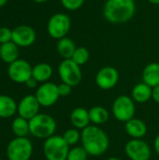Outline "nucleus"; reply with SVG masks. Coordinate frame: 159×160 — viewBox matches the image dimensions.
Returning <instances> with one entry per match:
<instances>
[{
    "label": "nucleus",
    "mask_w": 159,
    "mask_h": 160,
    "mask_svg": "<svg viewBox=\"0 0 159 160\" xmlns=\"http://www.w3.org/2000/svg\"><path fill=\"white\" fill-rule=\"evenodd\" d=\"M81 141L82 147L92 157L104 155L110 146V139L107 133L98 126H88L82 131Z\"/></svg>",
    "instance_id": "f257e3e1"
},
{
    "label": "nucleus",
    "mask_w": 159,
    "mask_h": 160,
    "mask_svg": "<svg viewBox=\"0 0 159 160\" xmlns=\"http://www.w3.org/2000/svg\"><path fill=\"white\" fill-rule=\"evenodd\" d=\"M136 12L134 0H107L103 7V16L107 22L121 24L130 21Z\"/></svg>",
    "instance_id": "f03ea898"
},
{
    "label": "nucleus",
    "mask_w": 159,
    "mask_h": 160,
    "mask_svg": "<svg viewBox=\"0 0 159 160\" xmlns=\"http://www.w3.org/2000/svg\"><path fill=\"white\" fill-rule=\"evenodd\" d=\"M56 130V122L49 114L38 113L29 120L30 133L38 139H48L53 136Z\"/></svg>",
    "instance_id": "7ed1b4c3"
},
{
    "label": "nucleus",
    "mask_w": 159,
    "mask_h": 160,
    "mask_svg": "<svg viewBox=\"0 0 159 160\" xmlns=\"http://www.w3.org/2000/svg\"><path fill=\"white\" fill-rule=\"evenodd\" d=\"M69 145L62 136L53 135L46 139L43 145V153L47 160H67Z\"/></svg>",
    "instance_id": "20e7f679"
},
{
    "label": "nucleus",
    "mask_w": 159,
    "mask_h": 160,
    "mask_svg": "<svg viewBox=\"0 0 159 160\" xmlns=\"http://www.w3.org/2000/svg\"><path fill=\"white\" fill-rule=\"evenodd\" d=\"M71 27V20L65 13H55L48 21L47 31L51 38L61 39L68 34Z\"/></svg>",
    "instance_id": "39448f33"
},
{
    "label": "nucleus",
    "mask_w": 159,
    "mask_h": 160,
    "mask_svg": "<svg viewBox=\"0 0 159 160\" xmlns=\"http://www.w3.org/2000/svg\"><path fill=\"white\" fill-rule=\"evenodd\" d=\"M33 153V145L25 137H17L12 140L7 148L8 160H29Z\"/></svg>",
    "instance_id": "423d86ee"
},
{
    "label": "nucleus",
    "mask_w": 159,
    "mask_h": 160,
    "mask_svg": "<svg viewBox=\"0 0 159 160\" xmlns=\"http://www.w3.org/2000/svg\"><path fill=\"white\" fill-rule=\"evenodd\" d=\"M58 74L62 82L74 87L80 84L82 79L81 66L71 59H64L58 67Z\"/></svg>",
    "instance_id": "0eeeda50"
},
{
    "label": "nucleus",
    "mask_w": 159,
    "mask_h": 160,
    "mask_svg": "<svg viewBox=\"0 0 159 160\" xmlns=\"http://www.w3.org/2000/svg\"><path fill=\"white\" fill-rule=\"evenodd\" d=\"M136 112L135 101L128 96H120L116 98L112 104V113L114 117L120 121L127 123L134 118Z\"/></svg>",
    "instance_id": "6e6552de"
},
{
    "label": "nucleus",
    "mask_w": 159,
    "mask_h": 160,
    "mask_svg": "<svg viewBox=\"0 0 159 160\" xmlns=\"http://www.w3.org/2000/svg\"><path fill=\"white\" fill-rule=\"evenodd\" d=\"M125 153L131 160H149L151 158V148L142 139H132L127 142Z\"/></svg>",
    "instance_id": "1a4fd4ad"
},
{
    "label": "nucleus",
    "mask_w": 159,
    "mask_h": 160,
    "mask_svg": "<svg viewBox=\"0 0 159 160\" xmlns=\"http://www.w3.org/2000/svg\"><path fill=\"white\" fill-rule=\"evenodd\" d=\"M32 69L33 68L27 61L23 59H17L13 63L9 64L7 73L13 82L25 83L32 77Z\"/></svg>",
    "instance_id": "9d476101"
},
{
    "label": "nucleus",
    "mask_w": 159,
    "mask_h": 160,
    "mask_svg": "<svg viewBox=\"0 0 159 160\" xmlns=\"http://www.w3.org/2000/svg\"><path fill=\"white\" fill-rule=\"evenodd\" d=\"M60 95L58 92V85L53 82H46L42 85H40L36 93V98L39 102L40 106L43 107H51L54 105Z\"/></svg>",
    "instance_id": "9b49d317"
},
{
    "label": "nucleus",
    "mask_w": 159,
    "mask_h": 160,
    "mask_svg": "<svg viewBox=\"0 0 159 160\" xmlns=\"http://www.w3.org/2000/svg\"><path fill=\"white\" fill-rule=\"evenodd\" d=\"M119 81L118 70L111 66L100 68L95 78L97 85L102 90H111L116 86Z\"/></svg>",
    "instance_id": "f8f14e48"
},
{
    "label": "nucleus",
    "mask_w": 159,
    "mask_h": 160,
    "mask_svg": "<svg viewBox=\"0 0 159 160\" xmlns=\"http://www.w3.org/2000/svg\"><path fill=\"white\" fill-rule=\"evenodd\" d=\"M37 38L35 30L28 25H19L12 29L11 41L18 47H29L34 44Z\"/></svg>",
    "instance_id": "ddd939ff"
},
{
    "label": "nucleus",
    "mask_w": 159,
    "mask_h": 160,
    "mask_svg": "<svg viewBox=\"0 0 159 160\" xmlns=\"http://www.w3.org/2000/svg\"><path fill=\"white\" fill-rule=\"evenodd\" d=\"M40 104L37 101L36 96H26L24 97L18 105V112L19 115L26 120H30L38 114Z\"/></svg>",
    "instance_id": "4468645a"
},
{
    "label": "nucleus",
    "mask_w": 159,
    "mask_h": 160,
    "mask_svg": "<svg viewBox=\"0 0 159 160\" xmlns=\"http://www.w3.org/2000/svg\"><path fill=\"white\" fill-rule=\"evenodd\" d=\"M125 130L133 139H142L147 133V126L142 120L132 118L125 123Z\"/></svg>",
    "instance_id": "2eb2a0df"
},
{
    "label": "nucleus",
    "mask_w": 159,
    "mask_h": 160,
    "mask_svg": "<svg viewBox=\"0 0 159 160\" xmlns=\"http://www.w3.org/2000/svg\"><path fill=\"white\" fill-rule=\"evenodd\" d=\"M70 121L72 126L77 129H84L91 123L89 117V111L82 107L74 109L70 114Z\"/></svg>",
    "instance_id": "dca6fc26"
},
{
    "label": "nucleus",
    "mask_w": 159,
    "mask_h": 160,
    "mask_svg": "<svg viewBox=\"0 0 159 160\" xmlns=\"http://www.w3.org/2000/svg\"><path fill=\"white\" fill-rule=\"evenodd\" d=\"M153 88L145 82L136 84L131 92V98L136 103H146L152 98Z\"/></svg>",
    "instance_id": "f3484780"
},
{
    "label": "nucleus",
    "mask_w": 159,
    "mask_h": 160,
    "mask_svg": "<svg viewBox=\"0 0 159 160\" xmlns=\"http://www.w3.org/2000/svg\"><path fill=\"white\" fill-rule=\"evenodd\" d=\"M142 82L152 88L159 85V63H150L143 68Z\"/></svg>",
    "instance_id": "a211bd4d"
},
{
    "label": "nucleus",
    "mask_w": 159,
    "mask_h": 160,
    "mask_svg": "<svg viewBox=\"0 0 159 160\" xmlns=\"http://www.w3.org/2000/svg\"><path fill=\"white\" fill-rule=\"evenodd\" d=\"M19 47L12 41L0 45V58L5 63L11 64L18 59Z\"/></svg>",
    "instance_id": "6ab92c4d"
},
{
    "label": "nucleus",
    "mask_w": 159,
    "mask_h": 160,
    "mask_svg": "<svg viewBox=\"0 0 159 160\" xmlns=\"http://www.w3.org/2000/svg\"><path fill=\"white\" fill-rule=\"evenodd\" d=\"M76 48L75 42L67 37L59 39L56 45L58 54L64 59H71Z\"/></svg>",
    "instance_id": "aec40b11"
},
{
    "label": "nucleus",
    "mask_w": 159,
    "mask_h": 160,
    "mask_svg": "<svg viewBox=\"0 0 159 160\" xmlns=\"http://www.w3.org/2000/svg\"><path fill=\"white\" fill-rule=\"evenodd\" d=\"M18 106L15 100L8 96H0V118H9L16 111Z\"/></svg>",
    "instance_id": "412c9836"
},
{
    "label": "nucleus",
    "mask_w": 159,
    "mask_h": 160,
    "mask_svg": "<svg viewBox=\"0 0 159 160\" xmlns=\"http://www.w3.org/2000/svg\"><path fill=\"white\" fill-rule=\"evenodd\" d=\"M52 75V68L47 63H39L33 67L32 77L38 82H46Z\"/></svg>",
    "instance_id": "4be33fe9"
},
{
    "label": "nucleus",
    "mask_w": 159,
    "mask_h": 160,
    "mask_svg": "<svg viewBox=\"0 0 159 160\" xmlns=\"http://www.w3.org/2000/svg\"><path fill=\"white\" fill-rule=\"evenodd\" d=\"M89 117L91 123H93L95 126H100L108 122L110 114L104 107L95 106L89 110Z\"/></svg>",
    "instance_id": "5701e85b"
},
{
    "label": "nucleus",
    "mask_w": 159,
    "mask_h": 160,
    "mask_svg": "<svg viewBox=\"0 0 159 160\" xmlns=\"http://www.w3.org/2000/svg\"><path fill=\"white\" fill-rule=\"evenodd\" d=\"M12 131L17 137H25L29 131V121L19 116L12 123Z\"/></svg>",
    "instance_id": "b1692460"
},
{
    "label": "nucleus",
    "mask_w": 159,
    "mask_h": 160,
    "mask_svg": "<svg viewBox=\"0 0 159 160\" xmlns=\"http://www.w3.org/2000/svg\"><path fill=\"white\" fill-rule=\"evenodd\" d=\"M89 58H90V52L85 47H77L71 57V60L74 61L77 65L82 66L88 62Z\"/></svg>",
    "instance_id": "393cba45"
},
{
    "label": "nucleus",
    "mask_w": 159,
    "mask_h": 160,
    "mask_svg": "<svg viewBox=\"0 0 159 160\" xmlns=\"http://www.w3.org/2000/svg\"><path fill=\"white\" fill-rule=\"evenodd\" d=\"M62 137L69 146H72L79 142V141L81 140L82 134L79 132V130L77 128H73L67 129Z\"/></svg>",
    "instance_id": "a878e982"
},
{
    "label": "nucleus",
    "mask_w": 159,
    "mask_h": 160,
    "mask_svg": "<svg viewBox=\"0 0 159 160\" xmlns=\"http://www.w3.org/2000/svg\"><path fill=\"white\" fill-rule=\"evenodd\" d=\"M88 153L82 146H76L69 150L67 160H87Z\"/></svg>",
    "instance_id": "bb28decb"
},
{
    "label": "nucleus",
    "mask_w": 159,
    "mask_h": 160,
    "mask_svg": "<svg viewBox=\"0 0 159 160\" xmlns=\"http://www.w3.org/2000/svg\"><path fill=\"white\" fill-rule=\"evenodd\" d=\"M84 1L85 0H61V4L66 9L75 11L82 7Z\"/></svg>",
    "instance_id": "cd10ccee"
},
{
    "label": "nucleus",
    "mask_w": 159,
    "mask_h": 160,
    "mask_svg": "<svg viewBox=\"0 0 159 160\" xmlns=\"http://www.w3.org/2000/svg\"><path fill=\"white\" fill-rule=\"evenodd\" d=\"M12 30L8 27H0V44H4L11 41Z\"/></svg>",
    "instance_id": "c85d7f7f"
},
{
    "label": "nucleus",
    "mask_w": 159,
    "mask_h": 160,
    "mask_svg": "<svg viewBox=\"0 0 159 160\" xmlns=\"http://www.w3.org/2000/svg\"><path fill=\"white\" fill-rule=\"evenodd\" d=\"M72 91V86L68 85L67 83L62 82L58 85V92L60 97H67L68 95H70Z\"/></svg>",
    "instance_id": "c756f323"
},
{
    "label": "nucleus",
    "mask_w": 159,
    "mask_h": 160,
    "mask_svg": "<svg viewBox=\"0 0 159 160\" xmlns=\"http://www.w3.org/2000/svg\"><path fill=\"white\" fill-rule=\"evenodd\" d=\"M152 98L155 100V102L159 104V85L156 86L153 88V95H152Z\"/></svg>",
    "instance_id": "7c9ffc66"
},
{
    "label": "nucleus",
    "mask_w": 159,
    "mask_h": 160,
    "mask_svg": "<svg viewBox=\"0 0 159 160\" xmlns=\"http://www.w3.org/2000/svg\"><path fill=\"white\" fill-rule=\"evenodd\" d=\"M37 80H35L33 77H31L26 82H25V84L27 85V87H29V88H35L37 85Z\"/></svg>",
    "instance_id": "2f4dec72"
},
{
    "label": "nucleus",
    "mask_w": 159,
    "mask_h": 160,
    "mask_svg": "<svg viewBox=\"0 0 159 160\" xmlns=\"http://www.w3.org/2000/svg\"><path fill=\"white\" fill-rule=\"evenodd\" d=\"M154 147H155V150H156L157 154L159 156V134L156 137V139L154 141Z\"/></svg>",
    "instance_id": "473e14b6"
},
{
    "label": "nucleus",
    "mask_w": 159,
    "mask_h": 160,
    "mask_svg": "<svg viewBox=\"0 0 159 160\" xmlns=\"http://www.w3.org/2000/svg\"><path fill=\"white\" fill-rule=\"evenodd\" d=\"M147 1L153 5H159V0H147Z\"/></svg>",
    "instance_id": "72a5a7b5"
},
{
    "label": "nucleus",
    "mask_w": 159,
    "mask_h": 160,
    "mask_svg": "<svg viewBox=\"0 0 159 160\" xmlns=\"http://www.w3.org/2000/svg\"><path fill=\"white\" fill-rule=\"evenodd\" d=\"M34 2H36V3H37V4H43V3H46V2H48L49 0H33Z\"/></svg>",
    "instance_id": "f704fd0d"
},
{
    "label": "nucleus",
    "mask_w": 159,
    "mask_h": 160,
    "mask_svg": "<svg viewBox=\"0 0 159 160\" xmlns=\"http://www.w3.org/2000/svg\"><path fill=\"white\" fill-rule=\"evenodd\" d=\"M7 0H0V8L5 6L7 4Z\"/></svg>",
    "instance_id": "c9c22d12"
},
{
    "label": "nucleus",
    "mask_w": 159,
    "mask_h": 160,
    "mask_svg": "<svg viewBox=\"0 0 159 160\" xmlns=\"http://www.w3.org/2000/svg\"><path fill=\"white\" fill-rule=\"evenodd\" d=\"M107 160H122V159H120V158H108Z\"/></svg>",
    "instance_id": "e433bc0d"
}]
</instances>
